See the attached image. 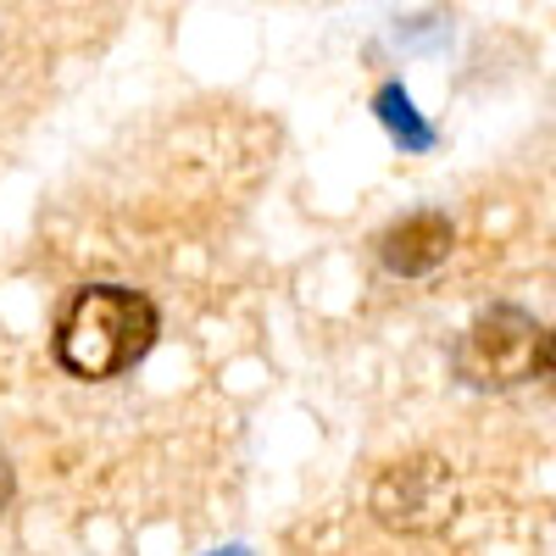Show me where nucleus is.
<instances>
[{"label":"nucleus","instance_id":"20e7f679","mask_svg":"<svg viewBox=\"0 0 556 556\" xmlns=\"http://www.w3.org/2000/svg\"><path fill=\"white\" fill-rule=\"evenodd\" d=\"M451 245H456V228L445 223V212H412L379 235V262L395 278H429L451 256Z\"/></svg>","mask_w":556,"mask_h":556},{"label":"nucleus","instance_id":"f257e3e1","mask_svg":"<svg viewBox=\"0 0 556 556\" xmlns=\"http://www.w3.org/2000/svg\"><path fill=\"white\" fill-rule=\"evenodd\" d=\"M156 334H162V312L151 306V295H139L128 285H84L62 306L51 345L67 379L106 384V379L134 374L151 356Z\"/></svg>","mask_w":556,"mask_h":556},{"label":"nucleus","instance_id":"423d86ee","mask_svg":"<svg viewBox=\"0 0 556 556\" xmlns=\"http://www.w3.org/2000/svg\"><path fill=\"white\" fill-rule=\"evenodd\" d=\"M545 379L556 384V334H551V362H545Z\"/></svg>","mask_w":556,"mask_h":556},{"label":"nucleus","instance_id":"39448f33","mask_svg":"<svg viewBox=\"0 0 556 556\" xmlns=\"http://www.w3.org/2000/svg\"><path fill=\"white\" fill-rule=\"evenodd\" d=\"M7 506H12V462L0 456V513H7Z\"/></svg>","mask_w":556,"mask_h":556},{"label":"nucleus","instance_id":"7ed1b4c3","mask_svg":"<svg viewBox=\"0 0 556 556\" xmlns=\"http://www.w3.org/2000/svg\"><path fill=\"white\" fill-rule=\"evenodd\" d=\"M456 506H462V490H456L451 462H440L429 451L379 468L374 490H367V513L390 534H445Z\"/></svg>","mask_w":556,"mask_h":556},{"label":"nucleus","instance_id":"f03ea898","mask_svg":"<svg viewBox=\"0 0 556 556\" xmlns=\"http://www.w3.org/2000/svg\"><path fill=\"white\" fill-rule=\"evenodd\" d=\"M545 362H551V329L523 312V306H490L479 312L468 329H462L451 367L462 384L473 390H518L545 379Z\"/></svg>","mask_w":556,"mask_h":556}]
</instances>
